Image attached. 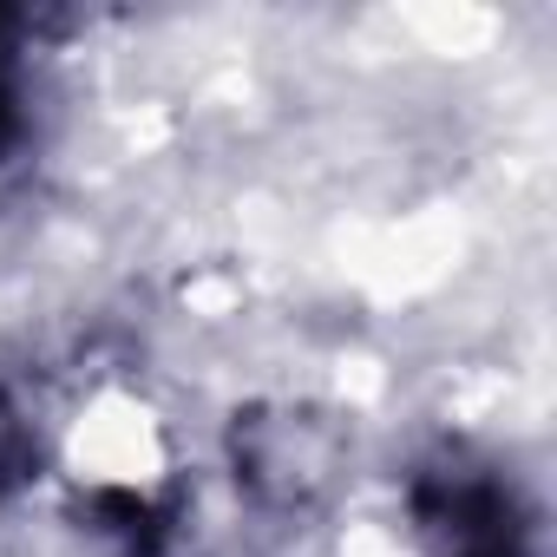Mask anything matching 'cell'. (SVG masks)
I'll list each match as a JSON object with an SVG mask.
<instances>
[{
  "label": "cell",
  "instance_id": "7a4b0ae2",
  "mask_svg": "<svg viewBox=\"0 0 557 557\" xmlns=\"http://www.w3.org/2000/svg\"><path fill=\"white\" fill-rule=\"evenodd\" d=\"M21 21L0 14V158L27 138V79H21V47H14Z\"/></svg>",
  "mask_w": 557,
  "mask_h": 557
},
{
  "label": "cell",
  "instance_id": "6da1fadb",
  "mask_svg": "<svg viewBox=\"0 0 557 557\" xmlns=\"http://www.w3.org/2000/svg\"><path fill=\"white\" fill-rule=\"evenodd\" d=\"M446 531H453V557H531L524 531L511 524L505 498L492 485H466L446 505Z\"/></svg>",
  "mask_w": 557,
  "mask_h": 557
}]
</instances>
